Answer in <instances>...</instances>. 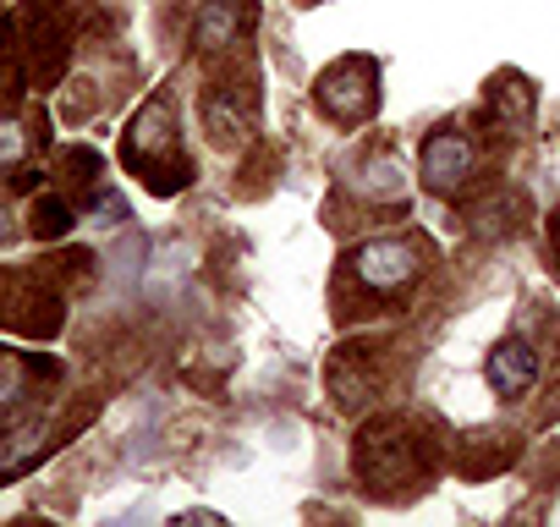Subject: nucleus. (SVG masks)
Returning a JSON list of instances; mask_svg holds the SVG:
<instances>
[{
	"label": "nucleus",
	"instance_id": "f257e3e1",
	"mask_svg": "<svg viewBox=\"0 0 560 527\" xmlns=\"http://www.w3.org/2000/svg\"><path fill=\"white\" fill-rule=\"evenodd\" d=\"M121 160L127 171L149 187V192H176L192 181V165H187V149H182V132H176V110H171V94H154L132 127H127V143H121Z\"/></svg>",
	"mask_w": 560,
	"mask_h": 527
},
{
	"label": "nucleus",
	"instance_id": "f03ea898",
	"mask_svg": "<svg viewBox=\"0 0 560 527\" xmlns=\"http://www.w3.org/2000/svg\"><path fill=\"white\" fill-rule=\"evenodd\" d=\"M352 264H358V276H363L369 292L401 297V292L418 281V270H423V253H418L407 236H374V242H363V247L352 253Z\"/></svg>",
	"mask_w": 560,
	"mask_h": 527
},
{
	"label": "nucleus",
	"instance_id": "7ed1b4c3",
	"mask_svg": "<svg viewBox=\"0 0 560 527\" xmlns=\"http://www.w3.org/2000/svg\"><path fill=\"white\" fill-rule=\"evenodd\" d=\"M0 325L18 330V336H34V341H50L61 325H67V303L61 292H50L45 281L23 276L12 292H7V308H0Z\"/></svg>",
	"mask_w": 560,
	"mask_h": 527
},
{
	"label": "nucleus",
	"instance_id": "20e7f679",
	"mask_svg": "<svg viewBox=\"0 0 560 527\" xmlns=\"http://www.w3.org/2000/svg\"><path fill=\"white\" fill-rule=\"evenodd\" d=\"M472 165H478V149H472V138H467L462 127H434V132L423 138V154H418L423 187L456 192V187H467Z\"/></svg>",
	"mask_w": 560,
	"mask_h": 527
},
{
	"label": "nucleus",
	"instance_id": "39448f33",
	"mask_svg": "<svg viewBox=\"0 0 560 527\" xmlns=\"http://www.w3.org/2000/svg\"><path fill=\"white\" fill-rule=\"evenodd\" d=\"M319 105L336 116V121H363L374 110V67L369 61H336L325 78H319Z\"/></svg>",
	"mask_w": 560,
	"mask_h": 527
},
{
	"label": "nucleus",
	"instance_id": "423d86ee",
	"mask_svg": "<svg viewBox=\"0 0 560 527\" xmlns=\"http://www.w3.org/2000/svg\"><path fill=\"white\" fill-rule=\"evenodd\" d=\"M61 12H67V0H23V45L34 56L39 83H50L67 67V45H61V28H56Z\"/></svg>",
	"mask_w": 560,
	"mask_h": 527
},
{
	"label": "nucleus",
	"instance_id": "0eeeda50",
	"mask_svg": "<svg viewBox=\"0 0 560 527\" xmlns=\"http://www.w3.org/2000/svg\"><path fill=\"white\" fill-rule=\"evenodd\" d=\"M247 17H253V0H203V12L192 17V39H198V50H231L236 45V34L247 28Z\"/></svg>",
	"mask_w": 560,
	"mask_h": 527
},
{
	"label": "nucleus",
	"instance_id": "6e6552de",
	"mask_svg": "<svg viewBox=\"0 0 560 527\" xmlns=\"http://www.w3.org/2000/svg\"><path fill=\"white\" fill-rule=\"evenodd\" d=\"M56 445H61V434L50 423H18V429H7V434H0V478H18V472L39 467Z\"/></svg>",
	"mask_w": 560,
	"mask_h": 527
},
{
	"label": "nucleus",
	"instance_id": "1a4fd4ad",
	"mask_svg": "<svg viewBox=\"0 0 560 527\" xmlns=\"http://www.w3.org/2000/svg\"><path fill=\"white\" fill-rule=\"evenodd\" d=\"M483 374H489V385H494L500 396H522V390L538 379V352H533L522 336H511V341H500V347L489 352Z\"/></svg>",
	"mask_w": 560,
	"mask_h": 527
},
{
	"label": "nucleus",
	"instance_id": "9d476101",
	"mask_svg": "<svg viewBox=\"0 0 560 527\" xmlns=\"http://www.w3.org/2000/svg\"><path fill=\"white\" fill-rule=\"evenodd\" d=\"M34 374H56V368L45 358H34V352H0V418L23 407Z\"/></svg>",
	"mask_w": 560,
	"mask_h": 527
},
{
	"label": "nucleus",
	"instance_id": "9b49d317",
	"mask_svg": "<svg viewBox=\"0 0 560 527\" xmlns=\"http://www.w3.org/2000/svg\"><path fill=\"white\" fill-rule=\"evenodd\" d=\"M23 160H28V127L18 116H0V181L28 192V187H39V176L23 171Z\"/></svg>",
	"mask_w": 560,
	"mask_h": 527
},
{
	"label": "nucleus",
	"instance_id": "f8f14e48",
	"mask_svg": "<svg viewBox=\"0 0 560 527\" xmlns=\"http://www.w3.org/2000/svg\"><path fill=\"white\" fill-rule=\"evenodd\" d=\"M203 121H209V132H214L220 143H231V138H242V132L253 127V105L236 110V89H214V94L203 99Z\"/></svg>",
	"mask_w": 560,
	"mask_h": 527
},
{
	"label": "nucleus",
	"instance_id": "ddd939ff",
	"mask_svg": "<svg viewBox=\"0 0 560 527\" xmlns=\"http://www.w3.org/2000/svg\"><path fill=\"white\" fill-rule=\"evenodd\" d=\"M489 105H494L500 121H511L516 132H527V121H533V89H527L522 78H494Z\"/></svg>",
	"mask_w": 560,
	"mask_h": 527
},
{
	"label": "nucleus",
	"instance_id": "4468645a",
	"mask_svg": "<svg viewBox=\"0 0 560 527\" xmlns=\"http://www.w3.org/2000/svg\"><path fill=\"white\" fill-rule=\"evenodd\" d=\"M61 176H67V192H94V181L105 176V160L94 154V149H67L61 154Z\"/></svg>",
	"mask_w": 560,
	"mask_h": 527
},
{
	"label": "nucleus",
	"instance_id": "2eb2a0df",
	"mask_svg": "<svg viewBox=\"0 0 560 527\" xmlns=\"http://www.w3.org/2000/svg\"><path fill=\"white\" fill-rule=\"evenodd\" d=\"M72 198H61V192H45L39 203H34V236H45V242H56V236H67L72 231Z\"/></svg>",
	"mask_w": 560,
	"mask_h": 527
},
{
	"label": "nucleus",
	"instance_id": "dca6fc26",
	"mask_svg": "<svg viewBox=\"0 0 560 527\" xmlns=\"http://www.w3.org/2000/svg\"><path fill=\"white\" fill-rule=\"evenodd\" d=\"M12 231H18V220H12V209H7V203H0V242H7Z\"/></svg>",
	"mask_w": 560,
	"mask_h": 527
},
{
	"label": "nucleus",
	"instance_id": "f3484780",
	"mask_svg": "<svg viewBox=\"0 0 560 527\" xmlns=\"http://www.w3.org/2000/svg\"><path fill=\"white\" fill-rule=\"evenodd\" d=\"M549 236H555V247H560V214H555V225H549Z\"/></svg>",
	"mask_w": 560,
	"mask_h": 527
}]
</instances>
